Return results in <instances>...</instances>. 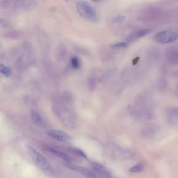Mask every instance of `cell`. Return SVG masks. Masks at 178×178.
Listing matches in <instances>:
<instances>
[{
	"label": "cell",
	"instance_id": "6da1fadb",
	"mask_svg": "<svg viewBox=\"0 0 178 178\" xmlns=\"http://www.w3.org/2000/svg\"><path fill=\"white\" fill-rule=\"evenodd\" d=\"M25 146L35 164L46 174L49 176H54L56 172L54 168L43 156L31 146L27 144Z\"/></svg>",
	"mask_w": 178,
	"mask_h": 178
},
{
	"label": "cell",
	"instance_id": "7a4b0ae2",
	"mask_svg": "<svg viewBox=\"0 0 178 178\" xmlns=\"http://www.w3.org/2000/svg\"><path fill=\"white\" fill-rule=\"evenodd\" d=\"M77 7L79 14L85 19L92 22H98L99 18L96 11L88 2L84 1H79Z\"/></svg>",
	"mask_w": 178,
	"mask_h": 178
},
{
	"label": "cell",
	"instance_id": "3957f363",
	"mask_svg": "<svg viewBox=\"0 0 178 178\" xmlns=\"http://www.w3.org/2000/svg\"><path fill=\"white\" fill-rule=\"evenodd\" d=\"M178 37L177 34L171 31H163L156 33L155 36L156 41L161 44H167L176 41Z\"/></svg>",
	"mask_w": 178,
	"mask_h": 178
},
{
	"label": "cell",
	"instance_id": "277c9868",
	"mask_svg": "<svg viewBox=\"0 0 178 178\" xmlns=\"http://www.w3.org/2000/svg\"><path fill=\"white\" fill-rule=\"evenodd\" d=\"M47 134L54 139L62 142H66L70 139V136L65 132L57 130L47 131Z\"/></svg>",
	"mask_w": 178,
	"mask_h": 178
},
{
	"label": "cell",
	"instance_id": "5b68a950",
	"mask_svg": "<svg viewBox=\"0 0 178 178\" xmlns=\"http://www.w3.org/2000/svg\"><path fill=\"white\" fill-rule=\"evenodd\" d=\"M67 167L81 174L86 177L89 178H94L96 177V175L92 171L87 169L72 164H69L67 165Z\"/></svg>",
	"mask_w": 178,
	"mask_h": 178
},
{
	"label": "cell",
	"instance_id": "8992f818",
	"mask_svg": "<svg viewBox=\"0 0 178 178\" xmlns=\"http://www.w3.org/2000/svg\"><path fill=\"white\" fill-rule=\"evenodd\" d=\"M92 169L96 172L106 176H110V173L102 165L97 162H93L91 164Z\"/></svg>",
	"mask_w": 178,
	"mask_h": 178
},
{
	"label": "cell",
	"instance_id": "52a82bcc",
	"mask_svg": "<svg viewBox=\"0 0 178 178\" xmlns=\"http://www.w3.org/2000/svg\"><path fill=\"white\" fill-rule=\"evenodd\" d=\"M167 114L168 121L171 123L176 124L178 122V108L168 110Z\"/></svg>",
	"mask_w": 178,
	"mask_h": 178
},
{
	"label": "cell",
	"instance_id": "ba28073f",
	"mask_svg": "<svg viewBox=\"0 0 178 178\" xmlns=\"http://www.w3.org/2000/svg\"><path fill=\"white\" fill-rule=\"evenodd\" d=\"M31 117L34 123L39 127L44 126L45 122L42 116L38 112L33 110L31 112Z\"/></svg>",
	"mask_w": 178,
	"mask_h": 178
},
{
	"label": "cell",
	"instance_id": "9c48e42d",
	"mask_svg": "<svg viewBox=\"0 0 178 178\" xmlns=\"http://www.w3.org/2000/svg\"><path fill=\"white\" fill-rule=\"evenodd\" d=\"M151 32V30L149 29H145L139 31L136 33L131 35L128 38V41L133 42L137 38L143 37L148 34Z\"/></svg>",
	"mask_w": 178,
	"mask_h": 178
},
{
	"label": "cell",
	"instance_id": "30bf717a",
	"mask_svg": "<svg viewBox=\"0 0 178 178\" xmlns=\"http://www.w3.org/2000/svg\"><path fill=\"white\" fill-rule=\"evenodd\" d=\"M47 150L48 151L52 153V154L55 156H57V157L61 159H63V160L68 162V163H70L72 161V160L69 156L65 154V153L50 148H48Z\"/></svg>",
	"mask_w": 178,
	"mask_h": 178
},
{
	"label": "cell",
	"instance_id": "8fae6325",
	"mask_svg": "<svg viewBox=\"0 0 178 178\" xmlns=\"http://www.w3.org/2000/svg\"><path fill=\"white\" fill-rule=\"evenodd\" d=\"M1 72L6 77H9L11 75V69L7 66L3 64L1 65Z\"/></svg>",
	"mask_w": 178,
	"mask_h": 178
},
{
	"label": "cell",
	"instance_id": "7c38bea8",
	"mask_svg": "<svg viewBox=\"0 0 178 178\" xmlns=\"http://www.w3.org/2000/svg\"><path fill=\"white\" fill-rule=\"evenodd\" d=\"M71 65L73 69H78L80 66V62L78 58L76 57H73L71 59Z\"/></svg>",
	"mask_w": 178,
	"mask_h": 178
},
{
	"label": "cell",
	"instance_id": "4fadbf2b",
	"mask_svg": "<svg viewBox=\"0 0 178 178\" xmlns=\"http://www.w3.org/2000/svg\"><path fill=\"white\" fill-rule=\"evenodd\" d=\"M143 166L141 164H138L132 167L129 171L131 173H139L142 172L144 170Z\"/></svg>",
	"mask_w": 178,
	"mask_h": 178
},
{
	"label": "cell",
	"instance_id": "5bb4252c",
	"mask_svg": "<svg viewBox=\"0 0 178 178\" xmlns=\"http://www.w3.org/2000/svg\"><path fill=\"white\" fill-rule=\"evenodd\" d=\"M127 44L126 43L121 42L118 43L113 44L110 46V47L112 49H121L127 47Z\"/></svg>",
	"mask_w": 178,
	"mask_h": 178
},
{
	"label": "cell",
	"instance_id": "9a60e30c",
	"mask_svg": "<svg viewBox=\"0 0 178 178\" xmlns=\"http://www.w3.org/2000/svg\"><path fill=\"white\" fill-rule=\"evenodd\" d=\"M74 151L75 153L77 155L81 156V157L83 158L86 159H87V156L85 155L84 153L81 150L79 149H76L74 150Z\"/></svg>",
	"mask_w": 178,
	"mask_h": 178
},
{
	"label": "cell",
	"instance_id": "2e32d148",
	"mask_svg": "<svg viewBox=\"0 0 178 178\" xmlns=\"http://www.w3.org/2000/svg\"><path fill=\"white\" fill-rule=\"evenodd\" d=\"M125 17L124 16H118L115 17L113 19V21L115 23H121L125 20Z\"/></svg>",
	"mask_w": 178,
	"mask_h": 178
},
{
	"label": "cell",
	"instance_id": "e0dca14e",
	"mask_svg": "<svg viewBox=\"0 0 178 178\" xmlns=\"http://www.w3.org/2000/svg\"><path fill=\"white\" fill-rule=\"evenodd\" d=\"M139 59H140V57H137L134 58V59L132 61V64L133 65H136V64L138 63V62H139Z\"/></svg>",
	"mask_w": 178,
	"mask_h": 178
},
{
	"label": "cell",
	"instance_id": "ac0fdd59",
	"mask_svg": "<svg viewBox=\"0 0 178 178\" xmlns=\"http://www.w3.org/2000/svg\"><path fill=\"white\" fill-rule=\"evenodd\" d=\"M177 87L178 88V84L177 85Z\"/></svg>",
	"mask_w": 178,
	"mask_h": 178
}]
</instances>
